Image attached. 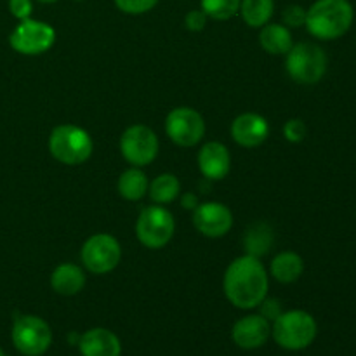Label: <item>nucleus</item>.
<instances>
[{"label": "nucleus", "mask_w": 356, "mask_h": 356, "mask_svg": "<svg viewBox=\"0 0 356 356\" xmlns=\"http://www.w3.org/2000/svg\"><path fill=\"white\" fill-rule=\"evenodd\" d=\"M38 2H44V3H52V2H58V0H38Z\"/></svg>", "instance_id": "2f4dec72"}, {"label": "nucleus", "mask_w": 356, "mask_h": 356, "mask_svg": "<svg viewBox=\"0 0 356 356\" xmlns=\"http://www.w3.org/2000/svg\"><path fill=\"white\" fill-rule=\"evenodd\" d=\"M49 152L65 165H80L90 159L94 143L89 132L79 125H58L49 136Z\"/></svg>", "instance_id": "20e7f679"}, {"label": "nucleus", "mask_w": 356, "mask_h": 356, "mask_svg": "<svg viewBox=\"0 0 356 356\" xmlns=\"http://www.w3.org/2000/svg\"><path fill=\"white\" fill-rule=\"evenodd\" d=\"M261 313L259 315H263L264 318L268 320V322H275V320L278 318V316L282 315V306H280V301H277V299H263V302H261Z\"/></svg>", "instance_id": "c756f323"}, {"label": "nucleus", "mask_w": 356, "mask_h": 356, "mask_svg": "<svg viewBox=\"0 0 356 356\" xmlns=\"http://www.w3.org/2000/svg\"><path fill=\"white\" fill-rule=\"evenodd\" d=\"M120 152L134 167H145L156 159L159 138L146 125H131L120 138Z\"/></svg>", "instance_id": "9b49d317"}, {"label": "nucleus", "mask_w": 356, "mask_h": 356, "mask_svg": "<svg viewBox=\"0 0 356 356\" xmlns=\"http://www.w3.org/2000/svg\"><path fill=\"white\" fill-rule=\"evenodd\" d=\"M118 193L120 197H124L125 200H141L146 193H148V177L143 172L139 167H132V169H127L125 172L120 174L118 177Z\"/></svg>", "instance_id": "aec40b11"}, {"label": "nucleus", "mask_w": 356, "mask_h": 356, "mask_svg": "<svg viewBox=\"0 0 356 356\" xmlns=\"http://www.w3.org/2000/svg\"><path fill=\"white\" fill-rule=\"evenodd\" d=\"M202 10L216 21H226L240 9V0H202Z\"/></svg>", "instance_id": "b1692460"}, {"label": "nucleus", "mask_w": 356, "mask_h": 356, "mask_svg": "<svg viewBox=\"0 0 356 356\" xmlns=\"http://www.w3.org/2000/svg\"><path fill=\"white\" fill-rule=\"evenodd\" d=\"M284 136L291 143H301L306 138V124L299 118H292L284 125Z\"/></svg>", "instance_id": "bb28decb"}, {"label": "nucleus", "mask_w": 356, "mask_h": 356, "mask_svg": "<svg viewBox=\"0 0 356 356\" xmlns=\"http://www.w3.org/2000/svg\"><path fill=\"white\" fill-rule=\"evenodd\" d=\"M56 31L44 21L28 19L19 21L9 37L10 47L24 56H38L47 52L54 45Z\"/></svg>", "instance_id": "6e6552de"}, {"label": "nucleus", "mask_w": 356, "mask_h": 356, "mask_svg": "<svg viewBox=\"0 0 356 356\" xmlns=\"http://www.w3.org/2000/svg\"><path fill=\"white\" fill-rule=\"evenodd\" d=\"M238 13L250 28H263L275 13L273 0H240Z\"/></svg>", "instance_id": "412c9836"}, {"label": "nucleus", "mask_w": 356, "mask_h": 356, "mask_svg": "<svg viewBox=\"0 0 356 356\" xmlns=\"http://www.w3.org/2000/svg\"><path fill=\"white\" fill-rule=\"evenodd\" d=\"M285 66L294 82L302 86H313L323 79L327 72V54L322 47L309 42L292 45L287 52Z\"/></svg>", "instance_id": "39448f33"}, {"label": "nucleus", "mask_w": 356, "mask_h": 356, "mask_svg": "<svg viewBox=\"0 0 356 356\" xmlns=\"http://www.w3.org/2000/svg\"><path fill=\"white\" fill-rule=\"evenodd\" d=\"M86 285V275L80 266L72 263H63L52 271L51 287L52 291L61 296H75Z\"/></svg>", "instance_id": "f3484780"}, {"label": "nucleus", "mask_w": 356, "mask_h": 356, "mask_svg": "<svg viewBox=\"0 0 356 356\" xmlns=\"http://www.w3.org/2000/svg\"><path fill=\"white\" fill-rule=\"evenodd\" d=\"M318 327L308 312L292 309L278 316L271 325L275 343L287 351L306 350L315 341Z\"/></svg>", "instance_id": "7ed1b4c3"}, {"label": "nucleus", "mask_w": 356, "mask_h": 356, "mask_svg": "<svg viewBox=\"0 0 356 356\" xmlns=\"http://www.w3.org/2000/svg\"><path fill=\"white\" fill-rule=\"evenodd\" d=\"M149 198H152L155 204H170V202L176 200L181 193V184L174 174H160L159 177L149 183L148 188Z\"/></svg>", "instance_id": "5701e85b"}, {"label": "nucleus", "mask_w": 356, "mask_h": 356, "mask_svg": "<svg viewBox=\"0 0 356 356\" xmlns=\"http://www.w3.org/2000/svg\"><path fill=\"white\" fill-rule=\"evenodd\" d=\"M271 242H273V235H271L270 226L264 222H256L245 232V238H243L245 254L254 257L264 256L270 250Z\"/></svg>", "instance_id": "4be33fe9"}, {"label": "nucleus", "mask_w": 356, "mask_h": 356, "mask_svg": "<svg viewBox=\"0 0 356 356\" xmlns=\"http://www.w3.org/2000/svg\"><path fill=\"white\" fill-rule=\"evenodd\" d=\"M193 225L204 236L221 238L232 229L233 214L225 204L205 202L193 211Z\"/></svg>", "instance_id": "f8f14e48"}, {"label": "nucleus", "mask_w": 356, "mask_h": 356, "mask_svg": "<svg viewBox=\"0 0 356 356\" xmlns=\"http://www.w3.org/2000/svg\"><path fill=\"white\" fill-rule=\"evenodd\" d=\"M76 2H82V0H76Z\"/></svg>", "instance_id": "72a5a7b5"}, {"label": "nucleus", "mask_w": 356, "mask_h": 356, "mask_svg": "<svg viewBox=\"0 0 356 356\" xmlns=\"http://www.w3.org/2000/svg\"><path fill=\"white\" fill-rule=\"evenodd\" d=\"M165 132L172 143L183 148L198 145L205 134V122L197 110L188 106L174 108L165 120Z\"/></svg>", "instance_id": "9d476101"}, {"label": "nucleus", "mask_w": 356, "mask_h": 356, "mask_svg": "<svg viewBox=\"0 0 356 356\" xmlns=\"http://www.w3.org/2000/svg\"><path fill=\"white\" fill-rule=\"evenodd\" d=\"M181 205H183L186 211H195V209L198 207V198L197 195L193 193H184L183 197H181Z\"/></svg>", "instance_id": "7c9ffc66"}, {"label": "nucleus", "mask_w": 356, "mask_h": 356, "mask_svg": "<svg viewBox=\"0 0 356 356\" xmlns=\"http://www.w3.org/2000/svg\"><path fill=\"white\" fill-rule=\"evenodd\" d=\"M9 10L16 19H28L33 13V3L31 0H9Z\"/></svg>", "instance_id": "cd10ccee"}, {"label": "nucleus", "mask_w": 356, "mask_h": 356, "mask_svg": "<svg viewBox=\"0 0 356 356\" xmlns=\"http://www.w3.org/2000/svg\"><path fill=\"white\" fill-rule=\"evenodd\" d=\"M198 167H200L202 176L207 179H225L232 169V155L222 143H205L198 153Z\"/></svg>", "instance_id": "2eb2a0df"}, {"label": "nucleus", "mask_w": 356, "mask_h": 356, "mask_svg": "<svg viewBox=\"0 0 356 356\" xmlns=\"http://www.w3.org/2000/svg\"><path fill=\"white\" fill-rule=\"evenodd\" d=\"M82 263L90 273L104 275L113 271L122 259V247L115 236L108 233L92 235L82 247Z\"/></svg>", "instance_id": "1a4fd4ad"}, {"label": "nucleus", "mask_w": 356, "mask_h": 356, "mask_svg": "<svg viewBox=\"0 0 356 356\" xmlns=\"http://www.w3.org/2000/svg\"><path fill=\"white\" fill-rule=\"evenodd\" d=\"M271 336V322L263 315H249L233 325L232 339L242 350H257L264 346Z\"/></svg>", "instance_id": "ddd939ff"}, {"label": "nucleus", "mask_w": 356, "mask_h": 356, "mask_svg": "<svg viewBox=\"0 0 356 356\" xmlns=\"http://www.w3.org/2000/svg\"><path fill=\"white\" fill-rule=\"evenodd\" d=\"M355 10L350 0H316L306 10V28L320 40H336L351 28Z\"/></svg>", "instance_id": "f03ea898"}, {"label": "nucleus", "mask_w": 356, "mask_h": 356, "mask_svg": "<svg viewBox=\"0 0 356 356\" xmlns=\"http://www.w3.org/2000/svg\"><path fill=\"white\" fill-rule=\"evenodd\" d=\"M13 344L21 355L40 356L51 348L52 330L45 320L35 315H21L14 320Z\"/></svg>", "instance_id": "423d86ee"}, {"label": "nucleus", "mask_w": 356, "mask_h": 356, "mask_svg": "<svg viewBox=\"0 0 356 356\" xmlns=\"http://www.w3.org/2000/svg\"><path fill=\"white\" fill-rule=\"evenodd\" d=\"M79 350L82 356H120V339L108 329H90L80 337Z\"/></svg>", "instance_id": "dca6fc26"}, {"label": "nucleus", "mask_w": 356, "mask_h": 356, "mask_svg": "<svg viewBox=\"0 0 356 356\" xmlns=\"http://www.w3.org/2000/svg\"><path fill=\"white\" fill-rule=\"evenodd\" d=\"M282 19L287 28H299L306 23V10L301 6H289L282 14Z\"/></svg>", "instance_id": "a878e982"}, {"label": "nucleus", "mask_w": 356, "mask_h": 356, "mask_svg": "<svg viewBox=\"0 0 356 356\" xmlns=\"http://www.w3.org/2000/svg\"><path fill=\"white\" fill-rule=\"evenodd\" d=\"M225 294L233 306L252 309L268 296V273L259 257L245 254L228 266L225 273Z\"/></svg>", "instance_id": "f257e3e1"}, {"label": "nucleus", "mask_w": 356, "mask_h": 356, "mask_svg": "<svg viewBox=\"0 0 356 356\" xmlns=\"http://www.w3.org/2000/svg\"><path fill=\"white\" fill-rule=\"evenodd\" d=\"M176 229L174 216L160 205L143 209L136 222V235L148 249H162L170 242Z\"/></svg>", "instance_id": "0eeeda50"}, {"label": "nucleus", "mask_w": 356, "mask_h": 356, "mask_svg": "<svg viewBox=\"0 0 356 356\" xmlns=\"http://www.w3.org/2000/svg\"><path fill=\"white\" fill-rule=\"evenodd\" d=\"M259 44L268 54L282 56L292 49V35L285 24L268 23L261 28Z\"/></svg>", "instance_id": "a211bd4d"}, {"label": "nucleus", "mask_w": 356, "mask_h": 356, "mask_svg": "<svg viewBox=\"0 0 356 356\" xmlns=\"http://www.w3.org/2000/svg\"><path fill=\"white\" fill-rule=\"evenodd\" d=\"M184 24H186V28L190 31H202L205 28V24H207V14L202 9L190 10L186 14V17H184Z\"/></svg>", "instance_id": "c85d7f7f"}, {"label": "nucleus", "mask_w": 356, "mask_h": 356, "mask_svg": "<svg viewBox=\"0 0 356 356\" xmlns=\"http://www.w3.org/2000/svg\"><path fill=\"white\" fill-rule=\"evenodd\" d=\"M159 0H115V6L125 14H145L156 6Z\"/></svg>", "instance_id": "393cba45"}, {"label": "nucleus", "mask_w": 356, "mask_h": 356, "mask_svg": "<svg viewBox=\"0 0 356 356\" xmlns=\"http://www.w3.org/2000/svg\"><path fill=\"white\" fill-rule=\"evenodd\" d=\"M270 134L266 118L257 113H243L232 124V138L243 148H256L263 145Z\"/></svg>", "instance_id": "4468645a"}, {"label": "nucleus", "mask_w": 356, "mask_h": 356, "mask_svg": "<svg viewBox=\"0 0 356 356\" xmlns=\"http://www.w3.org/2000/svg\"><path fill=\"white\" fill-rule=\"evenodd\" d=\"M0 356H6V353L2 351V348H0Z\"/></svg>", "instance_id": "473e14b6"}, {"label": "nucleus", "mask_w": 356, "mask_h": 356, "mask_svg": "<svg viewBox=\"0 0 356 356\" xmlns=\"http://www.w3.org/2000/svg\"><path fill=\"white\" fill-rule=\"evenodd\" d=\"M271 275L280 284H292L305 271L302 257L296 252H282L271 261Z\"/></svg>", "instance_id": "6ab92c4d"}]
</instances>
